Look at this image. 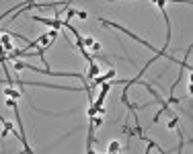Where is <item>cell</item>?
Returning a JSON list of instances; mask_svg holds the SVG:
<instances>
[{"mask_svg":"<svg viewBox=\"0 0 193 154\" xmlns=\"http://www.w3.org/2000/svg\"><path fill=\"white\" fill-rule=\"evenodd\" d=\"M33 21H37V23H43V25H47L50 29H62L64 27V23L66 21H60V19H45V16H31Z\"/></svg>","mask_w":193,"mask_h":154,"instance_id":"cell-1","label":"cell"},{"mask_svg":"<svg viewBox=\"0 0 193 154\" xmlns=\"http://www.w3.org/2000/svg\"><path fill=\"white\" fill-rule=\"evenodd\" d=\"M99 72H101L99 64H96V62H90V64H88V70H86V80H88V84H90V80L99 74Z\"/></svg>","mask_w":193,"mask_h":154,"instance_id":"cell-2","label":"cell"},{"mask_svg":"<svg viewBox=\"0 0 193 154\" xmlns=\"http://www.w3.org/2000/svg\"><path fill=\"white\" fill-rule=\"evenodd\" d=\"M4 95L10 97V99H21V93L14 89V86H6V89H4Z\"/></svg>","mask_w":193,"mask_h":154,"instance_id":"cell-3","label":"cell"},{"mask_svg":"<svg viewBox=\"0 0 193 154\" xmlns=\"http://www.w3.org/2000/svg\"><path fill=\"white\" fill-rule=\"evenodd\" d=\"M119 150H121V146H119V142H117V140L109 142V146H107V152H109V154H113V152H119Z\"/></svg>","mask_w":193,"mask_h":154,"instance_id":"cell-4","label":"cell"},{"mask_svg":"<svg viewBox=\"0 0 193 154\" xmlns=\"http://www.w3.org/2000/svg\"><path fill=\"white\" fill-rule=\"evenodd\" d=\"M88 50H92V54H96V52H101V50H103V45H101L99 41H94V43H92V45H90Z\"/></svg>","mask_w":193,"mask_h":154,"instance_id":"cell-5","label":"cell"},{"mask_svg":"<svg viewBox=\"0 0 193 154\" xmlns=\"http://www.w3.org/2000/svg\"><path fill=\"white\" fill-rule=\"evenodd\" d=\"M92 43H94V39H92V37H84V39H82V45H84V47H90Z\"/></svg>","mask_w":193,"mask_h":154,"instance_id":"cell-6","label":"cell"},{"mask_svg":"<svg viewBox=\"0 0 193 154\" xmlns=\"http://www.w3.org/2000/svg\"><path fill=\"white\" fill-rule=\"evenodd\" d=\"M72 16H76V10H72V8H70V10L66 12V21H70Z\"/></svg>","mask_w":193,"mask_h":154,"instance_id":"cell-7","label":"cell"},{"mask_svg":"<svg viewBox=\"0 0 193 154\" xmlns=\"http://www.w3.org/2000/svg\"><path fill=\"white\" fill-rule=\"evenodd\" d=\"M76 16H78V19H88V14H86L84 10H76Z\"/></svg>","mask_w":193,"mask_h":154,"instance_id":"cell-8","label":"cell"}]
</instances>
